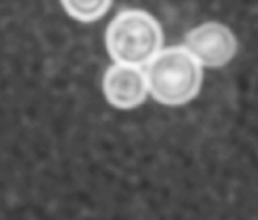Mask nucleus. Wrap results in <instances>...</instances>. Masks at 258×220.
I'll return each mask as SVG.
<instances>
[{
    "mask_svg": "<svg viewBox=\"0 0 258 220\" xmlns=\"http://www.w3.org/2000/svg\"><path fill=\"white\" fill-rule=\"evenodd\" d=\"M106 100L116 109H135L141 106L150 92L147 74L139 66L113 63L103 77Z\"/></svg>",
    "mask_w": 258,
    "mask_h": 220,
    "instance_id": "obj_4",
    "label": "nucleus"
},
{
    "mask_svg": "<svg viewBox=\"0 0 258 220\" xmlns=\"http://www.w3.org/2000/svg\"><path fill=\"white\" fill-rule=\"evenodd\" d=\"M184 47L203 66L219 68L234 59L237 38L228 26L209 21L194 27L186 35Z\"/></svg>",
    "mask_w": 258,
    "mask_h": 220,
    "instance_id": "obj_3",
    "label": "nucleus"
},
{
    "mask_svg": "<svg viewBox=\"0 0 258 220\" xmlns=\"http://www.w3.org/2000/svg\"><path fill=\"white\" fill-rule=\"evenodd\" d=\"M67 14L82 23H92L106 15L112 0H60Z\"/></svg>",
    "mask_w": 258,
    "mask_h": 220,
    "instance_id": "obj_5",
    "label": "nucleus"
},
{
    "mask_svg": "<svg viewBox=\"0 0 258 220\" xmlns=\"http://www.w3.org/2000/svg\"><path fill=\"white\" fill-rule=\"evenodd\" d=\"M148 89L153 98L166 106L192 101L203 85V65L186 47L162 50L147 68Z\"/></svg>",
    "mask_w": 258,
    "mask_h": 220,
    "instance_id": "obj_2",
    "label": "nucleus"
},
{
    "mask_svg": "<svg viewBox=\"0 0 258 220\" xmlns=\"http://www.w3.org/2000/svg\"><path fill=\"white\" fill-rule=\"evenodd\" d=\"M160 23L141 9H125L115 15L106 30V48L116 63L144 66L163 48Z\"/></svg>",
    "mask_w": 258,
    "mask_h": 220,
    "instance_id": "obj_1",
    "label": "nucleus"
}]
</instances>
